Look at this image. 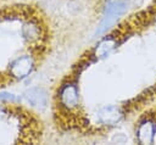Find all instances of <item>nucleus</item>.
Returning a JSON list of instances; mask_svg holds the SVG:
<instances>
[{
  "instance_id": "nucleus-1",
  "label": "nucleus",
  "mask_w": 156,
  "mask_h": 145,
  "mask_svg": "<svg viewBox=\"0 0 156 145\" xmlns=\"http://www.w3.org/2000/svg\"><path fill=\"white\" fill-rule=\"evenodd\" d=\"M96 118L101 124L112 127V126H116L121 121L122 111L119 107L115 105H107V106L101 107L96 112Z\"/></svg>"
},
{
  "instance_id": "nucleus-2",
  "label": "nucleus",
  "mask_w": 156,
  "mask_h": 145,
  "mask_svg": "<svg viewBox=\"0 0 156 145\" xmlns=\"http://www.w3.org/2000/svg\"><path fill=\"white\" fill-rule=\"evenodd\" d=\"M23 96L30 106L38 110H44L48 105V94L41 88H29L24 91Z\"/></svg>"
},
{
  "instance_id": "nucleus-3",
  "label": "nucleus",
  "mask_w": 156,
  "mask_h": 145,
  "mask_svg": "<svg viewBox=\"0 0 156 145\" xmlns=\"http://www.w3.org/2000/svg\"><path fill=\"white\" fill-rule=\"evenodd\" d=\"M33 69V60L29 56H22L15 60L11 63L10 72L16 78H24L27 77Z\"/></svg>"
},
{
  "instance_id": "nucleus-4",
  "label": "nucleus",
  "mask_w": 156,
  "mask_h": 145,
  "mask_svg": "<svg viewBox=\"0 0 156 145\" xmlns=\"http://www.w3.org/2000/svg\"><path fill=\"white\" fill-rule=\"evenodd\" d=\"M128 9V1L127 0H111L105 5L104 9V17L118 19L119 16H122Z\"/></svg>"
},
{
  "instance_id": "nucleus-5",
  "label": "nucleus",
  "mask_w": 156,
  "mask_h": 145,
  "mask_svg": "<svg viewBox=\"0 0 156 145\" xmlns=\"http://www.w3.org/2000/svg\"><path fill=\"white\" fill-rule=\"evenodd\" d=\"M61 102L65 107L67 108H73L78 105L79 96H78V90L73 84H67L62 88L61 94H60Z\"/></svg>"
},
{
  "instance_id": "nucleus-6",
  "label": "nucleus",
  "mask_w": 156,
  "mask_h": 145,
  "mask_svg": "<svg viewBox=\"0 0 156 145\" xmlns=\"http://www.w3.org/2000/svg\"><path fill=\"white\" fill-rule=\"evenodd\" d=\"M155 127L151 121H144L138 128V139L141 144H150L154 140Z\"/></svg>"
},
{
  "instance_id": "nucleus-7",
  "label": "nucleus",
  "mask_w": 156,
  "mask_h": 145,
  "mask_svg": "<svg viewBox=\"0 0 156 145\" xmlns=\"http://www.w3.org/2000/svg\"><path fill=\"white\" fill-rule=\"evenodd\" d=\"M115 45H116V43L111 38L101 40L99 43V45L96 46V49H95V56L96 57H105V56H107L113 50Z\"/></svg>"
},
{
  "instance_id": "nucleus-8",
  "label": "nucleus",
  "mask_w": 156,
  "mask_h": 145,
  "mask_svg": "<svg viewBox=\"0 0 156 145\" xmlns=\"http://www.w3.org/2000/svg\"><path fill=\"white\" fill-rule=\"evenodd\" d=\"M22 33H23V37H24L27 40H29V41L35 40V39L39 37V27H38L35 23L28 22L27 24L23 26Z\"/></svg>"
},
{
  "instance_id": "nucleus-9",
  "label": "nucleus",
  "mask_w": 156,
  "mask_h": 145,
  "mask_svg": "<svg viewBox=\"0 0 156 145\" xmlns=\"http://www.w3.org/2000/svg\"><path fill=\"white\" fill-rule=\"evenodd\" d=\"M0 100H5V101H10V102H15L17 99L13 94L11 93H0Z\"/></svg>"
},
{
  "instance_id": "nucleus-10",
  "label": "nucleus",
  "mask_w": 156,
  "mask_h": 145,
  "mask_svg": "<svg viewBox=\"0 0 156 145\" xmlns=\"http://www.w3.org/2000/svg\"><path fill=\"white\" fill-rule=\"evenodd\" d=\"M113 140L117 141V143H126V141H127V138H126L123 134H118V135H116V136L113 138Z\"/></svg>"
}]
</instances>
